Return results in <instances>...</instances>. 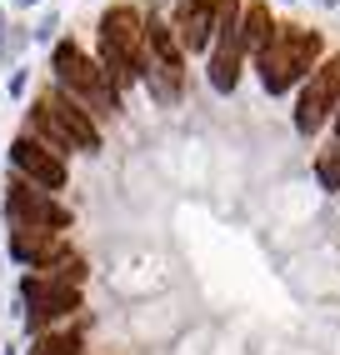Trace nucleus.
<instances>
[{"label": "nucleus", "mask_w": 340, "mask_h": 355, "mask_svg": "<svg viewBox=\"0 0 340 355\" xmlns=\"http://www.w3.org/2000/svg\"><path fill=\"white\" fill-rule=\"evenodd\" d=\"M51 65H56V80H60V90H65L70 101H80V105L95 110V115H115V110H120V96H115L110 76L80 55V45H70V40L56 45Z\"/></svg>", "instance_id": "obj_3"}, {"label": "nucleus", "mask_w": 340, "mask_h": 355, "mask_svg": "<svg viewBox=\"0 0 340 355\" xmlns=\"http://www.w3.org/2000/svg\"><path fill=\"white\" fill-rule=\"evenodd\" d=\"M271 35H275V26H271V15H265V6H250L246 10V20H240V40H246V51H265L271 45Z\"/></svg>", "instance_id": "obj_12"}, {"label": "nucleus", "mask_w": 340, "mask_h": 355, "mask_svg": "<svg viewBox=\"0 0 340 355\" xmlns=\"http://www.w3.org/2000/svg\"><path fill=\"white\" fill-rule=\"evenodd\" d=\"M20 300H26V315L35 330L65 320L70 311H80V286L70 280H56V275H26L20 280Z\"/></svg>", "instance_id": "obj_6"}, {"label": "nucleus", "mask_w": 340, "mask_h": 355, "mask_svg": "<svg viewBox=\"0 0 340 355\" xmlns=\"http://www.w3.org/2000/svg\"><path fill=\"white\" fill-rule=\"evenodd\" d=\"M10 165L20 171V180L40 185V191H60V185H65V160L51 146H40L35 135H20L10 146Z\"/></svg>", "instance_id": "obj_8"}, {"label": "nucleus", "mask_w": 340, "mask_h": 355, "mask_svg": "<svg viewBox=\"0 0 340 355\" xmlns=\"http://www.w3.org/2000/svg\"><path fill=\"white\" fill-rule=\"evenodd\" d=\"M240 55H246L240 26H235V31H221V40H215V55H210V85L221 90V96H230L235 80H240Z\"/></svg>", "instance_id": "obj_11"}, {"label": "nucleus", "mask_w": 340, "mask_h": 355, "mask_svg": "<svg viewBox=\"0 0 340 355\" xmlns=\"http://www.w3.org/2000/svg\"><path fill=\"white\" fill-rule=\"evenodd\" d=\"M145 60V20L130 6H115L101 20V70L110 80H135Z\"/></svg>", "instance_id": "obj_4"}, {"label": "nucleus", "mask_w": 340, "mask_h": 355, "mask_svg": "<svg viewBox=\"0 0 340 355\" xmlns=\"http://www.w3.org/2000/svg\"><path fill=\"white\" fill-rule=\"evenodd\" d=\"M31 355H80V336L65 330V336H40Z\"/></svg>", "instance_id": "obj_13"}, {"label": "nucleus", "mask_w": 340, "mask_h": 355, "mask_svg": "<svg viewBox=\"0 0 340 355\" xmlns=\"http://www.w3.org/2000/svg\"><path fill=\"white\" fill-rule=\"evenodd\" d=\"M321 180H325V191H340V146L321 160Z\"/></svg>", "instance_id": "obj_14"}, {"label": "nucleus", "mask_w": 340, "mask_h": 355, "mask_svg": "<svg viewBox=\"0 0 340 355\" xmlns=\"http://www.w3.org/2000/svg\"><path fill=\"white\" fill-rule=\"evenodd\" d=\"M10 255L20 260V266H31V270H51L56 260H65L70 250L51 230H10Z\"/></svg>", "instance_id": "obj_10"}, {"label": "nucleus", "mask_w": 340, "mask_h": 355, "mask_svg": "<svg viewBox=\"0 0 340 355\" xmlns=\"http://www.w3.org/2000/svg\"><path fill=\"white\" fill-rule=\"evenodd\" d=\"M176 40L185 51H205L215 40V0H180L176 6Z\"/></svg>", "instance_id": "obj_9"}, {"label": "nucleus", "mask_w": 340, "mask_h": 355, "mask_svg": "<svg viewBox=\"0 0 340 355\" xmlns=\"http://www.w3.org/2000/svg\"><path fill=\"white\" fill-rule=\"evenodd\" d=\"M0 51H6V20H0Z\"/></svg>", "instance_id": "obj_15"}, {"label": "nucleus", "mask_w": 340, "mask_h": 355, "mask_svg": "<svg viewBox=\"0 0 340 355\" xmlns=\"http://www.w3.org/2000/svg\"><path fill=\"white\" fill-rule=\"evenodd\" d=\"M321 55V35L315 31H300V26H275L271 45L260 51V80L271 96H280V90H290L305 70L310 60Z\"/></svg>", "instance_id": "obj_2"}, {"label": "nucleus", "mask_w": 340, "mask_h": 355, "mask_svg": "<svg viewBox=\"0 0 340 355\" xmlns=\"http://www.w3.org/2000/svg\"><path fill=\"white\" fill-rule=\"evenodd\" d=\"M6 216H10L15 230H51V235H60L70 225V210L60 200H51V191H40V185H31V180H15L6 191Z\"/></svg>", "instance_id": "obj_5"}, {"label": "nucleus", "mask_w": 340, "mask_h": 355, "mask_svg": "<svg viewBox=\"0 0 340 355\" xmlns=\"http://www.w3.org/2000/svg\"><path fill=\"white\" fill-rule=\"evenodd\" d=\"M20 6H35V0H20Z\"/></svg>", "instance_id": "obj_16"}, {"label": "nucleus", "mask_w": 340, "mask_h": 355, "mask_svg": "<svg viewBox=\"0 0 340 355\" xmlns=\"http://www.w3.org/2000/svg\"><path fill=\"white\" fill-rule=\"evenodd\" d=\"M335 101H340V60L310 70V85H305V96H300V105H296V130H305V135L321 130L325 115L335 110Z\"/></svg>", "instance_id": "obj_7"}, {"label": "nucleus", "mask_w": 340, "mask_h": 355, "mask_svg": "<svg viewBox=\"0 0 340 355\" xmlns=\"http://www.w3.org/2000/svg\"><path fill=\"white\" fill-rule=\"evenodd\" d=\"M31 125H35V140H40V146H56V155H60V150H85V155L101 150V130H95L90 110H85L80 101H70L65 90L35 101Z\"/></svg>", "instance_id": "obj_1"}]
</instances>
